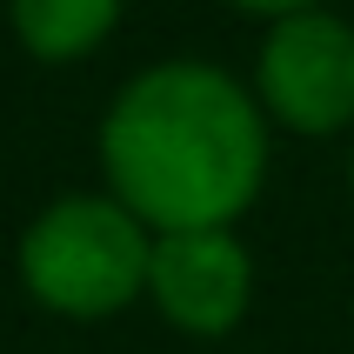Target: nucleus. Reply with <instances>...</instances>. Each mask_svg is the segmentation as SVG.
I'll return each instance as SVG.
<instances>
[{
  "label": "nucleus",
  "instance_id": "f257e3e1",
  "mask_svg": "<svg viewBox=\"0 0 354 354\" xmlns=\"http://www.w3.org/2000/svg\"><path fill=\"white\" fill-rule=\"evenodd\" d=\"M268 114L214 60H154L100 114L107 194L154 234L241 227L268 187Z\"/></svg>",
  "mask_w": 354,
  "mask_h": 354
},
{
  "label": "nucleus",
  "instance_id": "f03ea898",
  "mask_svg": "<svg viewBox=\"0 0 354 354\" xmlns=\"http://www.w3.org/2000/svg\"><path fill=\"white\" fill-rule=\"evenodd\" d=\"M154 227L114 194H60L20 227L14 268L34 308L60 321H114L147 301Z\"/></svg>",
  "mask_w": 354,
  "mask_h": 354
},
{
  "label": "nucleus",
  "instance_id": "7ed1b4c3",
  "mask_svg": "<svg viewBox=\"0 0 354 354\" xmlns=\"http://www.w3.org/2000/svg\"><path fill=\"white\" fill-rule=\"evenodd\" d=\"M254 100L268 127L301 140H335L354 127V27L335 7L288 14L254 54Z\"/></svg>",
  "mask_w": 354,
  "mask_h": 354
},
{
  "label": "nucleus",
  "instance_id": "20e7f679",
  "mask_svg": "<svg viewBox=\"0 0 354 354\" xmlns=\"http://www.w3.org/2000/svg\"><path fill=\"white\" fill-rule=\"evenodd\" d=\"M147 308L187 341L234 335L254 308V254L241 227H187V234H154L147 261Z\"/></svg>",
  "mask_w": 354,
  "mask_h": 354
},
{
  "label": "nucleus",
  "instance_id": "39448f33",
  "mask_svg": "<svg viewBox=\"0 0 354 354\" xmlns=\"http://www.w3.org/2000/svg\"><path fill=\"white\" fill-rule=\"evenodd\" d=\"M120 7L127 0H7V20H14V40L34 60L60 67V60L94 54L120 27Z\"/></svg>",
  "mask_w": 354,
  "mask_h": 354
},
{
  "label": "nucleus",
  "instance_id": "423d86ee",
  "mask_svg": "<svg viewBox=\"0 0 354 354\" xmlns=\"http://www.w3.org/2000/svg\"><path fill=\"white\" fill-rule=\"evenodd\" d=\"M227 7H241V14H261L268 27L288 14H315V7H328V0H227Z\"/></svg>",
  "mask_w": 354,
  "mask_h": 354
},
{
  "label": "nucleus",
  "instance_id": "0eeeda50",
  "mask_svg": "<svg viewBox=\"0 0 354 354\" xmlns=\"http://www.w3.org/2000/svg\"><path fill=\"white\" fill-rule=\"evenodd\" d=\"M348 201H354V154H348Z\"/></svg>",
  "mask_w": 354,
  "mask_h": 354
}]
</instances>
